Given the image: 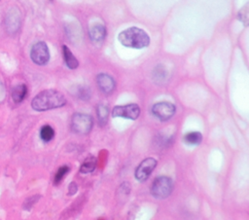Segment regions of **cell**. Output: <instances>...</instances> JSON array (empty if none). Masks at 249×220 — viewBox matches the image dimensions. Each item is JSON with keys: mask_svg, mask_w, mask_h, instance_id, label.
Segmentation results:
<instances>
[{"mask_svg": "<svg viewBox=\"0 0 249 220\" xmlns=\"http://www.w3.org/2000/svg\"><path fill=\"white\" fill-rule=\"evenodd\" d=\"M62 55H63L65 64L67 65L68 68L76 69L79 66V62H78L77 58L74 56L72 52L68 49V47L65 45L62 46Z\"/></svg>", "mask_w": 249, "mask_h": 220, "instance_id": "13", "label": "cell"}, {"mask_svg": "<svg viewBox=\"0 0 249 220\" xmlns=\"http://www.w3.org/2000/svg\"><path fill=\"white\" fill-rule=\"evenodd\" d=\"M68 189H69V195H74L76 192H77V184L75 183V182H71L70 184H69V187H68Z\"/></svg>", "mask_w": 249, "mask_h": 220, "instance_id": "20", "label": "cell"}, {"mask_svg": "<svg viewBox=\"0 0 249 220\" xmlns=\"http://www.w3.org/2000/svg\"><path fill=\"white\" fill-rule=\"evenodd\" d=\"M66 104L65 96L56 90H45L34 96L31 107L36 111H47L62 107Z\"/></svg>", "mask_w": 249, "mask_h": 220, "instance_id": "1", "label": "cell"}, {"mask_svg": "<svg viewBox=\"0 0 249 220\" xmlns=\"http://www.w3.org/2000/svg\"><path fill=\"white\" fill-rule=\"evenodd\" d=\"M158 165V161L155 158H146L144 159L136 167L134 176L139 182H143L149 178L151 173L154 171Z\"/></svg>", "mask_w": 249, "mask_h": 220, "instance_id": "7", "label": "cell"}, {"mask_svg": "<svg viewBox=\"0 0 249 220\" xmlns=\"http://www.w3.org/2000/svg\"><path fill=\"white\" fill-rule=\"evenodd\" d=\"M32 61L38 65H45L50 60V51L45 42H37L30 51Z\"/></svg>", "mask_w": 249, "mask_h": 220, "instance_id": "6", "label": "cell"}, {"mask_svg": "<svg viewBox=\"0 0 249 220\" xmlns=\"http://www.w3.org/2000/svg\"><path fill=\"white\" fill-rule=\"evenodd\" d=\"M166 70L162 65H157L153 70V78L156 82H163L166 78Z\"/></svg>", "mask_w": 249, "mask_h": 220, "instance_id": "17", "label": "cell"}, {"mask_svg": "<svg viewBox=\"0 0 249 220\" xmlns=\"http://www.w3.org/2000/svg\"><path fill=\"white\" fill-rule=\"evenodd\" d=\"M92 126V118L88 114L75 113L71 118V129L77 134H88Z\"/></svg>", "mask_w": 249, "mask_h": 220, "instance_id": "4", "label": "cell"}, {"mask_svg": "<svg viewBox=\"0 0 249 220\" xmlns=\"http://www.w3.org/2000/svg\"><path fill=\"white\" fill-rule=\"evenodd\" d=\"M173 188L174 183L169 176H158L151 186V194L155 199L164 200L172 194Z\"/></svg>", "mask_w": 249, "mask_h": 220, "instance_id": "3", "label": "cell"}, {"mask_svg": "<svg viewBox=\"0 0 249 220\" xmlns=\"http://www.w3.org/2000/svg\"><path fill=\"white\" fill-rule=\"evenodd\" d=\"M54 137V129L50 125H45L40 129V138L44 142H50Z\"/></svg>", "mask_w": 249, "mask_h": 220, "instance_id": "16", "label": "cell"}, {"mask_svg": "<svg viewBox=\"0 0 249 220\" xmlns=\"http://www.w3.org/2000/svg\"><path fill=\"white\" fill-rule=\"evenodd\" d=\"M140 115V107L136 103L115 106L112 110L114 118H124L128 120H136Z\"/></svg>", "mask_w": 249, "mask_h": 220, "instance_id": "5", "label": "cell"}, {"mask_svg": "<svg viewBox=\"0 0 249 220\" xmlns=\"http://www.w3.org/2000/svg\"><path fill=\"white\" fill-rule=\"evenodd\" d=\"M96 83L99 90L105 94L112 93L116 87V82L113 77L106 73L98 74L96 77Z\"/></svg>", "mask_w": 249, "mask_h": 220, "instance_id": "9", "label": "cell"}, {"mask_svg": "<svg viewBox=\"0 0 249 220\" xmlns=\"http://www.w3.org/2000/svg\"><path fill=\"white\" fill-rule=\"evenodd\" d=\"M202 141V134L199 131H191L185 134L184 142L190 146L199 145Z\"/></svg>", "mask_w": 249, "mask_h": 220, "instance_id": "14", "label": "cell"}, {"mask_svg": "<svg viewBox=\"0 0 249 220\" xmlns=\"http://www.w3.org/2000/svg\"><path fill=\"white\" fill-rule=\"evenodd\" d=\"M106 36V28L102 24H95L89 29V37L93 43H101Z\"/></svg>", "mask_w": 249, "mask_h": 220, "instance_id": "10", "label": "cell"}, {"mask_svg": "<svg viewBox=\"0 0 249 220\" xmlns=\"http://www.w3.org/2000/svg\"><path fill=\"white\" fill-rule=\"evenodd\" d=\"M96 165H97V158L94 156H89L82 163L79 171L80 173H83V174L90 173L96 168Z\"/></svg>", "mask_w": 249, "mask_h": 220, "instance_id": "11", "label": "cell"}, {"mask_svg": "<svg viewBox=\"0 0 249 220\" xmlns=\"http://www.w3.org/2000/svg\"><path fill=\"white\" fill-rule=\"evenodd\" d=\"M96 115L98 119V123L100 126H104L109 117V109L105 104H98L96 107Z\"/></svg>", "mask_w": 249, "mask_h": 220, "instance_id": "15", "label": "cell"}, {"mask_svg": "<svg viewBox=\"0 0 249 220\" xmlns=\"http://www.w3.org/2000/svg\"><path fill=\"white\" fill-rule=\"evenodd\" d=\"M118 40L123 46L132 49H143L150 45L149 35L143 29L135 26L121 31Z\"/></svg>", "mask_w": 249, "mask_h": 220, "instance_id": "2", "label": "cell"}, {"mask_svg": "<svg viewBox=\"0 0 249 220\" xmlns=\"http://www.w3.org/2000/svg\"><path fill=\"white\" fill-rule=\"evenodd\" d=\"M27 94V87L24 84L17 85L12 90V98L15 103H20Z\"/></svg>", "mask_w": 249, "mask_h": 220, "instance_id": "12", "label": "cell"}, {"mask_svg": "<svg viewBox=\"0 0 249 220\" xmlns=\"http://www.w3.org/2000/svg\"><path fill=\"white\" fill-rule=\"evenodd\" d=\"M77 96L82 100H89L90 98V90L88 87H79Z\"/></svg>", "mask_w": 249, "mask_h": 220, "instance_id": "19", "label": "cell"}, {"mask_svg": "<svg viewBox=\"0 0 249 220\" xmlns=\"http://www.w3.org/2000/svg\"><path fill=\"white\" fill-rule=\"evenodd\" d=\"M70 167L66 165L59 166V168L57 169V171L54 174V178H53V184L57 185L60 183V181L66 176V174L69 172Z\"/></svg>", "mask_w": 249, "mask_h": 220, "instance_id": "18", "label": "cell"}, {"mask_svg": "<svg viewBox=\"0 0 249 220\" xmlns=\"http://www.w3.org/2000/svg\"><path fill=\"white\" fill-rule=\"evenodd\" d=\"M175 112H176L175 105L167 101L155 103L152 107L153 115L162 122L168 121L169 119H171L174 116Z\"/></svg>", "mask_w": 249, "mask_h": 220, "instance_id": "8", "label": "cell"}]
</instances>
